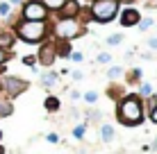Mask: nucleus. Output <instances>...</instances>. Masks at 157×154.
Returning <instances> with one entry per match:
<instances>
[{"label":"nucleus","mask_w":157,"mask_h":154,"mask_svg":"<svg viewBox=\"0 0 157 154\" xmlns=\"http://www.w3.org/2000/svg\"><path fill=\"white\" fill-rule=\"evenodd\" d=\"M14 34L25 43H39L48 36V23L46 20H18Z\"/></svg>","instance_id":"f257e3e1"},{"label":"nucleus","mask_w":157,"mask_h":154,"mask_svg":"<svg viewBox=\"0 0 157 154\" xmlns=\"http://www.w3.org/2000/svg\"><path fill=\"white\" fill-rule=\"evenodd\" d=\"M118 118L125 125H139L144 120V107L137 95H128L118 102Z\"/></svg>","instance_id":"f03ea898"},{"label":"nucleus","mask_w":157,"mask_h":154,"mask_svg":"<svg viewBox=\"0 0 157 154\" xmlns=\"http://www.w3.org/2000/svg\"><path fill=\"white\" fill-rule=\"evenodd\" d=\"M118 9H121V5L116 0H94L89 7V16L98 23H109L118 16Z\"/></svg>","instance_id":"7ed1b4c3"},{"label":"nucleus","mask_w":157,"mask_h":154,"mask_svg":"<svg viewBox=\"0 0 157 154\" xmlns=\"http://www.w3.org/2000/svg\"><path fill=\"white\" fill-rule=\"evenodd\" d=\"M84 32V25L80 23L78 18H59L55 23V27H52V34L57 36V39H75V36H80Z\"/></svg>","instance_id":"20e7f679"},{"label":"nucleus","mask_w":157,"mask_h":154,"mask_svg":"<svg viewBox=\"0 0 157 154\" xmlns=\"http://www.w3.org/2000/svg\"><path fill=\"white\" fill-rule=\"evenodd\" d=\"M23 20H46L48 18V9L43 7L39 0H28V2L23 5Z\"/></svg>","instance_id":"39448f33"},{"label":"nucleus","mask_w":157,"mask_h":154,"mask_svg":"<svg viewBox=\"0 0 157 154\" xmlns=\"http://www.w3.org/2000/svg\"><path fill=\"white\" fill-rule=\"evenodd\" d=\"M0 84H2L0 88H2L9 98H16V95H21V91L28 88V82H23V79H18V77H12V75L0 77Z\"/></svg>","instance_id":"423d86ee"},{"label":"nucleus","mask_w":157,"mask_h":154,"mask_svg":"<svg viewBox=\"0 0 157 154\" xmlns=\"http://www.w3.org/2000/svg\"><path fill=\"white\" fill-rule=\"evenodd\" d=\"M36 59H39L43 66H50V63L57 59V45L55 43H46L39 50V57H36Z\"/></svg>","instance_id":"0eeeda50"},{"label":"nucleus","mask_w":157,"mask_h":154,"mask_svg":"<svg viewBox=\"0 0 157 154\" xmlns=\"http://www.w3.org/2000/svg\"><path fill=\"white\" fill-rule=\"evenodd\" d=\"M139 20H141V16H139L137 9L128 7V9L121 12V25H123V27H132V25H137Z\"/></svg>","instance_id":"6e6552de"},{"label":"nucleus","mask_w":157,"mask_h":154,"mask_svg":"<svg viewBox=\"0 0 157 154\" xmlns=\"http://www.w3.org/2000/svg\"><path fill=\"white\" fill-rule=\"evenodd\" d=\"M78 14H80V2H75V0H66L59 9L62 18H78Z\"/></svg>","instance_id":"1a4fd4ad"},{"label":"nucleus","mask_w":157,"mask_h":154,"mask_svg":"<svg viewBox=\"0 0 157 154\" xmlns=\"http://www.w3.org/2000/svg\"><path fill=\"white\" fill-rule=\"evenodd\" d=\"M14 45V34L12 32H0V48L2 50H12Z\"/></svg>","instance_id":"9d476101"},{"label":"nucleus","mask_w":157,"mask_h":154,"mask_svg":"<svg viewBox=\"0 0 157 154\" xmlns=\"http://www.w3.org/2000/svg\"><path fill=\"white\" fill-rule=\"evenodd\" d=\"M39 2L48 9V12H59V9H62V5L66 2V0H39Z\"/></svg>","instance_id":"9b49d317"},{"label":"nucleus","mask_w":157,"mask_h":154,"mask_svg":"<svg viewBox=\"0 0 157 154\" xmlns=\"http://www.w3.org/2000/svg\"><path fill=\"white\" fill-rule=\"evenodd\" d=\"M41 84H43L46 88L55 86V84H57V73H46V75L41 77Z\"/></svg>","instance_id":"f8f14e48"},{"label":"nucleus","mask_w":157,"mask_h":154,"mask_svg":"<svg viewBox=\"0 0 157 154\" xmlns=\"http://www.w3.org/2000/svg\"><path fill=\"white\" fill-rule=\"evenodd\" d=\"M9 113H12V102L0 95V116H9Z\"/></svg>","instance_id":"ddd939ff"},{"label":"nucleus","mask_w":157,"mask_h":154,"mask_svg":"<svg viewBox=\"0 0 157 154\" xmlns=\"http://www.w3.org/2000/svg\"><path fill=\"white\" fill-rule=\"evenodd\" d=\"M100 131H102L100 136H102V141H105V143H109L112 138H114V129H112V125H102Z\"/></svg>","instance_id":"4468645a"},{"label":"nucleus","mask_w":157,"mask_h":154,"mask_svg":"<svg viewBox=\"0 0 157 154\" xmlns=\"http://www.w3.org/2000/svg\"><path fill=\"white\" fill-rule=\"evenodd\" d=\"M123 75V68L121 66H112L109 70H107V77H112V79H116V77H121Z\"/></svg>","instance_id":"2eb2a0df"},{"label":"nucleus","mask_w":157,"mask_h":154,"mask_svg":"<svg viewBox=\"0 0 157 154\" xmlns=\"http://www.w3.org/2000/svg\"><path fill=\"white\" fill-rule=\"evenodd\" d=\"M12 14V5L9 2H0V18H7Z\"/></svg>","instance_id":"dca6fc26"},{"label":"nucleus","mask_w":157,"mask_h":154,"mask_svg":"<svg viewBox=\"0 0 157 154\" xmlns=\"http://www.w3.org/2000/svg\"><path fill=\"white\" fill-rule=\"evenodd\" d=\"M46 109H48V111L59 109V100H57V98H48V100H46Z\"/></svg>","instance_id":"f3484780"},{"label":"nucleus","mask_w":157,"mask_h":154,"mask_svg":"<svg viewBox=\"0 0 157 154\" xmlns=\"http://www.w3.org/2000/svg\"><path fill=\"white\" fill-rule=\"evenodd\" d=\"M137 27L141 30V32H146L148 27H153V18H144V20H139V23H137Z\"/></svg>","instance_id":"a211bd4d"},{"label":"nucleus","mask_w":157,"mask_h":154,"mask_svg":"<svg viewBox=\"0 0 157 154\" xmlns=\"http://www.w3.org/2000/svg\"><path fill=\"white\" fill-rule=\"evenodd\" d=\"M123 41V36L121 34H112V36H107V45H118Z\"/></svg>","instance_id":"6ab92c4d"},{"label":"nucleus","mask_w":157,"mask_h":154,"mask_svg":"<svg viewBox=\"0 0 157 154\" xmlns=\"http://www.w3.org/2000/svg\"><path fill=\"white\" fill-rule=\"evenodd\" d=\"M96 100H98V95H96L94 91L84 93V102H86V104H96Z\"/></svg>","instance_id":"aec40b11"},{"label":"nucleus","mask_w":157,"mask_h":154,"mask_svg":"<svg viewBox=\"0 0 157 154\" xmlns=\"http://www.w3.org/2000/svg\"><path fill=\"white\" fill-rule=\"evenodd\" d=\"M139 91H141V95L150 98V95H153V86H150V84H141V88H139Z\"/></svg>","instance_id":"412c9836"},{"label":"nucleus","mask_w":157,"mask_h":154,"mask_svg":"<svg viewBox=\"0 0 157 154\" xmlns=\"http://www.w3.org/2000/svg\"><path fill=\"white\" fill-rule=\"evenodd\" d=\"M112 61V55H107V52H100L98 55V63H109Z\"/></svg>","instance_id":"4be33fe9"},{"label":"nucleus","mask_w":157,"mask_h":154,"mask_svg":"<svg viewBox=\"0 0 157 154\" xmlns=\"http://www.w3.org/2000/svg\"><path fill=\"white\" fill-rule=\"evenodd\" d=\"M73 136H75V138H82V136H84V125H78V127H75V129H73Z\"/></svg>","instance_id":"5701e85b"},{"label":"nucleus","mask_w":157,"mask_h":154,"mask_svg":"<svg viewBox=\"0 0 157 154\" xmlns=\"http://www.w3.org/2000/svg\"><path fill=\"white\" fill-rule=\"evenodd\" d=\"M84 57H82V52H71V61H75V63H80Z\"/></svg>","instance_id":"b1692460"},{"label":"nucleus","mask_w":157,"mask_h":154,"mask_svg":"<svg viewBox=\"0 0 157 154\" xmlns=\"http://www.w3.org/2000/svg\"><path fill=\"white\" fill-rule=\"evenodd\" d=\"M7 59H9V52H7V50H2V48H0V66H2V63L7 61Z\"/></svg>","instance_id":"393cba45"},{"label":"nucleus","mask_w":157,"mask_h":154,"mask_svg":"<svg viewBox=\"0 0 157 154\" xmlns=\"http://www.w3.org/2000/svg\"><path fill=\"white\" fill-rule=\"evenodd\" d=\"M23 61L28 63V66H32V68H34V63H36V57H32V55H30V57H25Z\"/></svg>","instance_id":"a878e982"},{"label":"nucleus","mask_w":157,"mask_h":154,"mask_svg":"<svg viewBox=\"0 0 157 154\" xmlns=\"http://www.w3.org/2000/svg\"><path fill=\"white\" fill-rule=\"evenodd\" d=\"M150 120H153V123H157V104L150 109Z\"/></svg>","instance_id":"bb28decb"},{"label":"nucleus","mask_w":157,"mask_h":154,"mask_svg":"<svg viewBox=\"0 0 157 154\" xmlns=\"http://www.w3.org/2000/svg\"><path fill=\"white\" fill-rule=\"evenodd\" d=\"M148 48H153V50H157V36H153V39H148Z\"/></svg>","instance_id":"cd10ccee"},{"label":"nucleus","mask_w":157,"mask_h":154,"mask_svg":"<svg viewBox=\"0 0 157 154\" xmlns=\"http://www.w3.org/2000/svg\"><path fill=\"white\" fill-rule=\"evenodd\" d=\"M57 141H59L57 134H48V143H57Z\"/></svg>","instance_id":"c85d7f7f"},{"label":"nucleus","mask_w":157,"mask_h":154,"mask_svg":"<svg viewBox=\"0 0 157 154\" xmlns=\"http://www.w3.org/2000/svg\"><path fill=\"white\" fill-rule=\"evenodd\" d=\"M82 77H84V75H82L80 70H75V73H73V79H82Z\"/></svg>","instance_id":"c756f323"},{"label":"nucleus","mask_w":157,"mask_h":154,"mask_svg":"<svg viewBox=\"0 0 157 154\" xmlns=\"http://www.w3.org/2000/svg\"><path fill=\"white\" fill-rule=\"evenodd\" d=\"M118 5H128V2H134V0H116Z\"/></svg>","instance_id":"7c9ffc66"},{"label":"nucleus","mask_w":157,"mask_h":154,"mask_svg":"<svg viewBox=\"0 0 157 154\" xmlns=\"http://www.w3.org/2000/svg\"><path fill=\"white\" fill-rule=\"evenodd\" d=\"M9 5H21V0H9Z\"/></svg>","instance_id":"2f4dec72"},{"label":"nucleus","mask_w":157,"mask_h":154,"mask_svg":"<svg viewBox=\"0 0 157 154\" xmlns=\"http://www.w3.org/2000/svg\"><path fill=\"white\" fill-rule=\"evenodd\" d=\"M0 154H2V147H0Z\"/></svg>","instance_id":"473e14b6"},{"label":"nucleus","mask_w":157,"mask_h":154,"mask_svg":"<svg viewBox=\"0 0 157 154\" xmlns=\"http://www.w3.org/2000/svg\"><path fill=\"white\" fill-rule=\"evenodd\" d=\"M0 86H2V84H0Z\"/></svg>","instance_id":"72a5a7b5"}]
</instances>
